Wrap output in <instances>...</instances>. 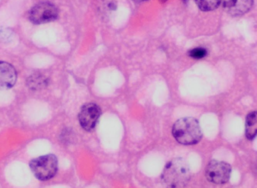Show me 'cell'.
Wrapping results in <instances>:
<instances>
[{
	"label": "cell",
	"mask_w": 257,
	"mask_h": 188,
	"mask_svg": "<svg viewBox=\"0 0 257 188\" xmlns=\"http://www.w3.org/2000/svg\"><path fill=\"white\" fill-rule=\"evenodd\" d=\"M191 171L187 162L182 158L168 162L162 174V180L169 187H184L189 183Z\"/></svg>",
	"instance_id": "1"
},
{
	"label": "cell",
	"mask_w": 257,
	"mask_h": 188,
	"mask_svg": "<svg viewBox=\"0 0 257 188\" xmlns=\"http://www.w3.org/2000/svg\"><path fill=\"white\" fill-rule=\"evenodd\" d=\"M172 135L180 144L192 145L201 141L203 134L198 120L192 117H186L174 123Z\"/></svg>",
	"instance_id": "2"
},
{
	"label": "cell",
	"mask_w": 257,
	"mask_h": 188,
	"mask_svg": "<svg viewBox=\"0 0 257 188\" xmlns=\"http://www.w3.org/2000/svg\"><path fill=\"white\" fill-rule=\"evenodd\" d=\"M58 159L53 154L46 155L33 159L30 163L31 171L41 180L52 178L58 171Z\"/></svg>",
	"instance_id": "3"
},
{
	"label": "cell",
	"mask_w": 257,
	"mask_h": 188,
	"mask_svg": "<svg viewBox=\"0 0 257 188\" xmlns=\"http://www.w3.org/2000/svg\"><path fill=\"white\" fill-rule=\"evenodd\" d=\"M231 171V165L227 162L212 160L206 168V177L215 184H223L229 180Z\"/></svg>",
	"instance_id": "4"
},
{
	"label": "cell",
	"mask_w": 257,
	"mask_h": 188,
	"mask_svg": "<svg viewBox=\"0 0 257 188\" xmlns=\"http://www.w3.org/2000/svg\"><path fill=\"white\" fill-rule=\"evenodd\" d=\"M58 16L57 7L50 3L44 2L37 4L31 9L29 13V19L36 25L53 22Z\"/></svg>",
	"instance_id": "5"
},
{
	"label": "cell",
	"mask_w": 257,
	"mask_h": 188,
	"mask_svg": "<svg viewBox=\"0 0 257 188\" xmlns=\"http://www.w3.org/2000/svg\"><path fill=\"white\" fill-rule=\"evenodd\" d=\"M101 114V110L98 105L88 103L81 108L79 114V121L82 129L85 131H92L95 128Z\"/></svg>",
	"instance_id": "6"
},
{
	"label": "cell",
	"mask_w": 257,
	"mask_h": 188,
	"mask_svg": "<svg viewBox=\"0 0 257 188\" xmlns=\"http://www.w3.org/2000/svg\"><path fill=\"white\" fill-rule=\"evenodd\" d=\"M17 80V72L12 64L0 61V90L14 86Z\"/></svg>",
	"instance_id": "7"
},
{
	"label": "cell",
	"mask_w": 257,
	"mask_h": 188,
	"mask_svg": "<svg viewBox=\"0 0 257 188\" xmlns=\"http://www.w3.org/2000/svg\"><path fill=\"white\" fill-rule=\"evenodd\" d=\"M252 0H223V9L228 14L240 16L249 11L252 7Z\"/></svg>",
	"instance_id": "8"
},
{
	"label": "cell",
	"mask_w": 257,
	"mask_h": 188,
	"mask_svg": "<svg viewBox=\"0 0 257 188\" xmlns=\"http://www.w3.org/2000/svg\"><path fill=\"white\" fill-rule=\"evenodd\" d=\"M256 112L252 111L248 114L246 119V136L247 139H253L256 135Z\"/></svg>",
	"instance_id": "9"
},
{
	"label": "cell",
	"mask_w": 257,
	"mask_h": 188,
	"mask_svg": "<svg viewBox=\"0 0 257 188\" xmlns=\"http://www.w3.org/2000/svg\"><path fill=\"white\" fill-rule=\"evenodd\" d=\"M195 2L201 11L210 12L217 9L222 0H195Z\"/></svg>",
	"instance_id": "10"
},
{
	"label": "cell",
	"mask_w": 257,
	"mask_h": 188,
	"mask_svg": "<svg viewBox=\"0 0 257 188\" xmlns=\"http://www.w3.org/2000/svg\"><path fill=\"white\" fill-rule=\"evenodd\" d=\"M207 52L204 48H195L189 51V55L195 59H201L207 55Z\"/></svg>",
	"instance_id": "11"
},
{
	"label": "cell",
	"mask_w": 257,
	"mask_h": 188,
	"mask_svg": "<svg viewBox=\"0 0 257 188\" xmlns=\"http://www.w3.org/2000/svg\"><path fill=\"white\" fill-rule=\"evenodd\" d=\"M135 2L137 3H141V2H144V1H146V0H135Z\"/></svg>",
	"instance_id": "12"
},
{
	"label": "cell",
	"mask_w": 257,
	"mask_h": 188,
	"mask_svg": "<svg viewBox=\"0 0 257 188\" xmlns=\"http://www.w3.org/2000/svg\"><path fill=\"white\" fill-rule=\"evenodd\" d=\"M160 1H162V3L166 2L167 0H160Z\"/></svg>",
	"instance_id": "13"
}]
</instances>
